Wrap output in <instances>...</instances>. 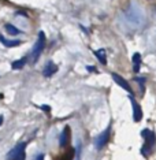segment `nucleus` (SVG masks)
I'll return each mask as SVG.
<instances>
[{
  "label": "nucleus",
  "mask_w": 156,
  "mask_h": 160,
  "mask_svg": "<svg viewBox=\"0 0 156 160\" xmlns=\"http://www.w3.org/2000/svg\"><path fill=\"white\" fill-rule=\"evenodd\" d=\"M2 123H3V116H0V126H2Z\"/></svg>",
  "instance_id": "nucleus-18"
},
{
  "label": "nucleus",
  "mask_w": 156,
  "mask_h": 160,
  "mask_svg": "<svg viewBox=\"0 0 156 160\" xmlns=\"http://www.w3.org/2000/svg\"><path fill=\"white\" fill-rule=\"evenodd\" d=\"M140 66H141V55L140 53H134L133 55V71L138 72Z\"/></svg>",
  "instance_id": "nucleus-9"
},
{
  "label": "nucleus",
  "mask_w": 156,
  "mask_h": 160,
  "mask_svg": "<svg viewBox=\"0 0 156 160\" xmlns=\"http://www.w3.org/2000/svg\"><path fill=\"white\" fill-rule=\"evenodd\" d=\"M41 110H44V111H47V112H49V107H47V105H43Z\"/></svg>",
  "instance_id": "nucleus-15"
},
{
  "label": "nucleus",
  "mask_w": 156,
  "mask_h": 160,
  "mask_svg": "<svg viewBox=\"0 0 156 160\" xmlns=\"http://www.w3.org/2000/svg\"><path fill=\"white\" fill-rule=\"evenodd\" d=\"M86 68H88V70H89V71H95V67H93V66H88V67H86Z\"/></svg>",
  "instance_id": "nucleus-17"
},
{
  "label": "nucleus",
  "mask_w": 156,
  "mask_h": 160,
  "mask_svg": "<svg viewBox=\"0 0 156 160\" xmlns=\"http://www.w3.org/2000/svg\"><path fill=\"white\" fill-rule=\"evenodd\" d=\"M41 159H44V155H38L37 158H36V160H41Z\"/></svg>",
  "instance_id": "nucleus-16"
},
{
  "label": "nucleus",
  "mask_w": 156,
  "mask_h": 160,
  "mask_svg": "<svg viewBox=\"0 0 156 160\" xmlns=\"http://www.w3.org/2000/svg\"><path fill=\"white\" fill-rule=\"evenodd\" d=\"M25 149H26V142L18 144L17 147H14L11 151L7 153V158L11 159V160H23L25 158H26V152H25Z\"/></svg>",
  "instance_id": "nucleus-2"
},
{
  "label": "nucleus",
  "mask_w": 156,
  "mask_h": 160,
  "mask_svg": "<svg viewBox=\"0 0 156 160\" xmlns=\"http://www.w3.org/2000/svg\"><path fill=\"white\" fill-rule=\"evenodd\" d=\"M68 138H70V129H68V127H64V130L60 134V140H59L60 147H66L67 142H68Z\"/></svg>",
  "instance_id": "nucleus-8"
},
{
  "label": "nucleus",
  "mask_w": 156,
  "mask_h": 160,
  "mask_svg": "<svg viewBox=\"0 0 156 160\" xmlns=\"http://www.w3.org/2000/svg\"><path fill=\"white\" fill-rule=\"evenodd\" d=\"M110 133H111V127L108 126L106 130H104L103 133L100 134L99 137L95 140V145H96V149H101L108 142V138H110Z\"/></svg>",
  "instance_id": "nucleus-3"
},
{
  "label": "nucleus",
  "mask_w": 156,
  "mask_h": 160,
  "mask_svg": "<svg viewBox=\"0 0 156 160\" xmlns=\"http://www.w3.org/2000/svg\"><path fill=\"white\" fill-rule=\"evenodd\" d=\"M26 62H28V58H22V59H18L15 62H13V63H11L13 70H21V68L26 64Z\"/></svg>",
  "instance_id": "nucleus-11"
},
{
  "label": "nucleus",
  "mask_w": 156,
  "mask_h": 160,
  "mask_svg": "<svg viewBox=\"0 0 156 160\" xmlns=\"http://www.w3.org/2000/svg\"><path fill=\"white\" fill-rule=\"evenodd\" d=\"M0 41L3 42V45L8 47V48H11V47H18V45L21 44L19 40H14V41H11V40H7V38H4L2 34H0Z\"/></svg>",
  "instance_id": "nucleus-10"
},
{
  "label": "nucleus",
  "mask_w": 156,
  "mask_h": 160,
  "mask_svg": "<svg viewBox=\"0 0 156 160\" xmlns=\"http://www.w3.org/2000/svg\"><path fill=\"white\" fill-rule=\"evenodd\" d=\"M130 101H132V107H133V121L134 122H140L143 119V110H141L140 104L130 96Z\"/></svg>",
  "instance_id": "nucleus-5"
},
{
  "label": "nucleus",
  "mask_w": 156,
  "mask_h": 160,
  "mask_svg": "<svg viewBox=\"0 0 156 160\" xmlns=\"http://www.w3.org/2000/svg\"><path fill=\"white\" fill-rule=\"evenodd\" d=\"M136 81H137V82H138V83H140V88H141V92H143V93H144V81H145V79H144V78H136Z\"/></svg>",
  "instance_id": "nucleus-14"
},
{
  "label": "nucleus",
  "mask_w": 156,
  "mask_h": 160,
  "mask_svg": "<svg viewBox=\"0 0 156 160\" xmlns=\"http://www.w3.org/2000/svg\"><path fill=\"white\" fill-rule=\"evenodd\" d=\"M44 47H45V34H44V32H40V33H38V40L36 41V44H34L33 48H32L30 56H29V58H30L32 63H37L40 55L43 53Z\"/></svg>",
  "instance_id": "nucleus-1"
},
{
  "label": "nucleus",
  "mask_w": 156,
  "mask_h": 160,
  "mask_svg": "<svg viewBox=\"0 0 156 160\" xmlns=\"http://www.w3.org/2000/svg\"><path fill=\"white\" fill-rule=\"evenodd\" d=\"M95 55L97 56V59L100 60V63H101V64H107L106 51H104V49H99V51H95Z\"/></svg>",
  "instance_id": "nucleus-12"
},
{
  "label": "nucleus",
  "mask_w": 156,
  "mask_h": 160,
  "mask_svg": "<svg viewBox=\"0 0 156 160\" xmlns=\"http://www.w3.org/2000/svg\"><path fill=\"white\" fill-rule=\"evenodd\" d=\"M6 30L8 32L11 36H17V34H21V30L19 29H17L14 25H11V23H8V25H6Z\"/></svg>",
  "instance_id": "nucleus-13"
},
{
  "label": "nucleus",
  "mask_w": 156,
  "mask_h": 160,
  "mask_svg": "<svg viewBox=\"0 0 156 160\" xmlns=\"http://www.w3.org/2000/svg\"><path fill=\"white\" fill-rule=\"evenodd\" d=\"M58 71V66L53 62H48V63L45 64L44 70H43V74H44V77H51V75H53L55 72Z\"/></svg>",
  "instance_id": "nucleus-7"
},
{
  "label": "nucleus",
  "mask_w": 156,
  "mask_h": 160,
  "mask_svg": "<svg viewBox=\"0 0 156 160\" xmlns=\"http://www.w3.org/2000/svg\"><path fill=\"white\" fill-rule=\"evenodd\" d=\"M112 79H114V81L117 82L118 85L121 86V88H123V89H125L126 92L132 93V88H130V85L128 83V81H126L125 78H122L121 75H118V74H115V72H114V74H112Z\"/></svg>",
  "instance_id": "nucleus-6"
},
{
  "label": "nucleus",
  "mask_w": 156,
  "mask_h": 160,
  "mask_svg": "<svg viewBox=\"0 0 156 160\" xmlns=\"http://www.w3.org/2000/svg\"><path fill=\"white\" fill-rule=\"evenodd\" d=\"M141 136H143L144 140H145V147L151 148V147H153V145H155V142H156V136H155L153 132L145 129V130L141 132Z\"/></svg>",
  "instance_id": "nucleus-4"
}]
</instances>
